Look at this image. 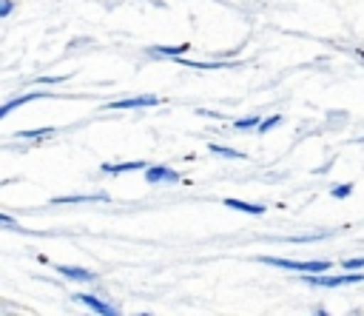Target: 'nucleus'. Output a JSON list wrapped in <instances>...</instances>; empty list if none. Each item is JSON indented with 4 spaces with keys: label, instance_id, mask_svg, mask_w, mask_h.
<instances>
[{
    "label": "nucleus",
    "instance_id": "17",
    "mask_svg": "<svg viewBox=\"0 0 364 316\" xmlns=\"http://www.w3.org/2000/svg\"><path fill=\"white\" fill-rule=\"evenodd\" d=\"M341 268H344V270H364V256H358V259H344Z\"/></svg>",
    "mask_w": 364,
    "mask_h": 316
},
{
    "label": "nucleus",
    "instance_id": "16",
    "mask_svg": "<svg viewBox=\"0 0 364 316\" xmlns=\"http://www.w3.org/2000/svg\"><path fill=\"white\" fill-rule=\"evenodd\" d=\"M54 128H34V131H17V137H23V139H34V137H46V134H51Z\"/></svg>",
    "mask_w": 364,
    "mask_h": 316
},
{
    "label": "nucleus",
    "instance_id": "11",
    "mask_svg": "<svg viewBox=\"0 0 364 316\" xmlns=\"http://www.w3.org/2000/svg\"><path fill=\"white\" fill-rule=\"evenodd\" d=\"M31 100H43V94H40V91H31V94H23V97H17V100H9V102L0 108V114H3V117H9L17 105H26V102H31Z\"/></svg>",
    "mask_w": 364,
    "mask_h": 316
},
{
    "label": "nucleus",
    "instance_id": "6",
    "mask_svg": "<svg viewBox=\"0 0 364 316\" xmlns=\"http://www.w3.org/2000/svg\"><path fill=\"white\" fill-rule=\"evenodd\" d=\"M57 273L65 276V279H71V282H94V279H97L94 270H88V268H77V265H57Z\"/></svg>",
    "mask_w": 364,
    "mask_h": 316
},
{
    "label": "nucleus",
    "instance_id": "10",
    "mask_svg": "<svg viewBox=\"0 0 364 316\" xmlns=\"http://www.w3.org/2000/svg\"><path fill=\"white\" fill-rule=\"evenodd\" d=\"M185 51H188V43H182V46H151L148 48L151 57H179Z\"/></svg>",
    "mask_w": 364,
    "mask_h": 316
},
{
    "label": "nucleus",
    "instance_id": "5",
    "mask_svg": "<svg viewBox=\"0 0 364 316\" xmlns=\"http://www.w3.org/2000/svg\"><path fill=\"white\" fill-rule=\"evenodd\" d=\"M74 299L82 302L88 310H94V313H100V316H119V307H117V305H108V302H102V299H97V296H91V293H77Z\"/></svg>",
    "mask_w": 364,
    "mask_h": 316
},
{
    "label": "nucleus",
    "instance_id": "8",
    "mask_svg": "<svg viewBox=\"0 0 364 316\" xmlns=\"http://www.w3.org/2000/svg\"><path fill=\"white\" fill-rule=\"evenodd\" d=\"M102 168V174H125V171H139V168H148V162L145 159H136V162H105V165H100Z\"/></svg>",
    "mask_w": 364,
    "mask_h": 316
},
{
    "label": "nucleus",
    "instance_id": "12",
    "mask_svg": "<svg viewBox=\"0 0 364 316\" xmlns=\"http://www.w3.org/2000/svg\"><path fill=\"white\" fill-rule=\"evenodd\" d=\"M208 148H210L213 154H219V157H230V159H245V154H242V151H233V148H225V145H213V142H210Z\"/></svg>",
    "mask_w": 364,
    "mask_h": 316
},
{
    "label": "nucleus",
    "instance_id": "9",
    "mask_svg": "<svg viewBox=\"0 0 364 316\" xmlns=\"http://www.w3.org/2000/svg\"><path fill=\"white\" fill-rule=\"evenodd\" d=\"M111 196L108 194H82V196H54L57 205H74V202H108Z\"/></svg>",
    "mask_w": 364,
    "mask_h": 316
},
{
    "label": "nucleus",
    "instance_id": "18",
    "mask_svg": "<svg viewBox=\"0 0 364 316\" xmlns=\"http://www.w3.org/2000/svg\"><path fill=\"white\" fill-rule=\"evenodd\" d=\"M11 6H14L11 0H3V3H0V17H6V14H11Z\"/></svg>",
    "mask_w": 364,
    "mask_h": 316
},
{
    "label": "nucleus",
    "instance_id": "4",
    "mask_svg": "<svg viewBox=\"0 0 364 316\" xmlns=\"http://www.w3.org/2000/svg\"><path fill=\"white\" fill-rule=\"evenodd\" d=\"M156 102H159V97L142 94V97H128V100H111V102H105L102 108H105V111H117V108H145V105H156Z\"/></svg>",
    "mask_w": 364,
    "mask_h": 316
},
{
    "label": "nucleus",
    "instance_id": "3",
    "mask_svg": "<svg viewBox=\"0 0 364 316\" xmlns=\"http://www.w3.org/2000/svg\"><path fill=\"white\" fill-rule=\"evenodd\" d=\"M145 179H148V185H176L182 177H179V171H173L168 165H148Z\"/></svg>",
    "mask_w": 364,
    "mask_h": 316
},
{
    "label": "nucleus",
    "instance_id": "1",
    "mask_svg": "<svg viewBox=\"0 0 364 316\" xmlns=\"http://www.w3.org/2000/svg\"><path fill=\"white\" fill-rule=\"evenodd\" d=\"M259 262L284 268V270H301V273H327L330 262L327 259H313V262H293V259H279V256H259Z\"/></svg>",
    "mask_w": 364,
    "mask_h": 316
},
{
    "label": "nucleus",
    "instance_id": "13",
    "mask_svg": "<svg viewBox=\"0 0 364 316\" xmlns=\"http://www.w3.org/2000/svg\"><path fill=\"white\" fill-rule=\"evenodd\" d=\"M259 122H262L259 117H242V120L233 122V128L236 131H247V128H259Z\"/></svg>",
    "mask_w": 364,
    "mask_h": 316
},
{
    "label": "nucleus",
    "instance_id": "7",
    "mask_svg": "<svg viewBox=\"0 0 364 316\" xmlns=\"http://www.w3.org/2000/svg\"><path fill=\"white\" fill-rule=\"evenodd\" d=\"M222 202H225L228 208L245 211V214H250V216H262V214H264V205H256V202H242V199H233V196H225Z\"/></svg>",
    "mask_w": 364,
    "mask_h": 316
},
{
    "label": "nucleus",
    "instance_id": "2",
    "mask_svg": "<svg viewBox=\"0 0 364 316\" xmlns=\"http://www.w3.org/2000/svg\"><path fill=\"white\" fill-rule=\"evenodd\" d=\"M307 285H318V288H338V285H353V282H364V270H347L341 276H324V273H304Z\"/></svg>",
    "mask_w": 364,
    "mask_h": 316
},
{
    "label": "nucleus",
    "instance_id": "15",
    "mask_svg": "<svg viewBox=\"0 0 364 316\" xmlns=\"http://www.w3.org/2000/svg\"><path fill=\"white\" fill-rule=\"evenodd\" d=\"M279 122H282V117H279V114H273V117L262 120V122H259V134H267V131H270L273 125H279Z\"/></svg>",
    "mask_w": 364,
    "mask_h": 316
},
{
    "label": "nucleus",
    "instance_id": "14",
    "mask_svg": "<svg viewBox=\"0 0 364 316\" xmlns=\"http://www.w3.org/2000/svg\"><path fill=\"white\" fill-rule=\"evenodd\" d=\"M350 194H353V182H344V185H333L330 188V196H336V199H344Z\"/></svg>",
    "mask_w": 364,
    "mask_h": 316
}]
</instances>
